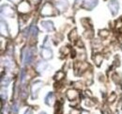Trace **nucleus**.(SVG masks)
<instances>
[{"label": "nucleus", "instance_id": "1", "mask_svg": "<svg viewBox=\"0 0 122 114\" xmlns=\"http://www.w3.org/2000/svg\"><path fill=\"white\" fill-rule=\"evenodd\" d=\"M111 12L113 15H116L117 12H118V9H119V4H118V1L117 0H111L109 2V5H108Z\"/></svg>", "mask_w": 122, "mask_h": 114}, {"label": "nucleus", "instance_id": "2", "mask_svg": "<svg viewBox=\"0 0 122 114\" xmlns=\"http://www.w3.org/2000/svg\"><path fill=\"white\" fill-rule=\"evenodd\" d=\"M98 4V0H84V5L83 7L86 10L91 11L92 9H94Z\"/></svg>", "mask_w": 122, "mask_h": 114}, {"label": "nucleus", "instance_id": "3", "mask_svg": "<svg viewBox=\"0 0 122 114\" xmlns=\"http://www.w3.org/2000/svg\"><path fill=\"white\" fill-rule=\"evenodd\" d=\"M33 57H34V55H33V50H31V49H26V51H25V64H29L31 63V61H32V60H33Z\"/></svg>", "mask_w": 122, "mask_h": 114}, {"label": "nucleus", "instance_id": "4", "mask_svg": "<svg viewBox=\"0 0 122 114\" xmlns=\"http://www.w3.org/2000/svg\"><path fill=\"white\" fill-rule=\"evenodd\" d=\"M2 13L6 16H12L13 15V9H11L10 6H4L2 8Z\"/></svg>", "mask_w": 122, "mask_h": 114}, {"label": "nucleus", "instance_id": "5", "mask_svg": "<svg viewBox=\"0 0 122 114\" xmlns=\"http://www.w3.org/2000/svg\"><path fill=\"white\" fill-rule=\"evenodd\" d=\"M68 7V3L66 0H57L56 1V8L59 9L61 11H64L65 9H67Z\"/></svg>", "mask_w": 122, "mask_h": 114}, {"label": "nucleus", "instance_id": "6", "mask_svg": "<svg viewBox=\"0 0 122 114\" xmlns=\"http://www.w3.org/2000/svg\"><path fill=\"white\" fill-rule=\"evenodd\" d=\"M41 26L45 28L46 30H48V31L54 30V25L50 21H43V22H41Z\"/></svg>", "mask_w": 122, "mask_h": 114}, {"label": "nucleus", "instance_id": "7", "mask_svg": "<svg viewBox=\"0 0 122 114\" xmlns=\"http://www.w3.org/2000/svg\"><path fill=\"white\" fill-rule=\"evenodd\" d=\"M41 57L44 60H48V59L52 58V52H51V50L47 48H43L41 50Z\"/></svg>", "mask_w": 122, "mask_h": 114}, {"label": "nucleus", "instance_id": "8", "mask_svg": "<svg viewBox=\"0 0 122 114\" xmlns=\"http://www.w3.org/2000/svg\"><path fill=\"white\" fill-rule=\"evenodd\" d=\"M42 83L40 81L36 82L33 84V87H32V93H33V96H37V92L39 91V89L41 87Z\"/></svg>", "mask_w": 122, "mask_h": 114}, {"label": "nucleus", "instance_id": "9", "mask_svg": "<svg viewBox=\"0 0 122 114\" xmlns=\"http://www.w3.org/2000/svg\"><path fill=\"white\" fill-rule=\"evenodd\" d=\"M30 30H31L32 35H34V36H36V35H37V33H38V29H37V27H36L32 26V27H30Z\"/></svg>", "mask_w": 122, "mask_h": 114}, {"label": "nucleus", "instance_id": "10", "mask_svg": "<svg viewBox=\"0 0 122 114\" xmlns=\"http://www.w3.org/2000/svg\"><path fill=\"white\" fill-rule=\"evenodd\" d=\"M81 2H84V1H83V0H75V4H76V5H78V4L81 3Z\"/></svg>", "mask_w": 122, "mask_h": 114}, {"label": "nucleus", "instance_id": "11", "mask_svg": "<svg viewBox=\"0 0 122 114\" xmlns=\"http://www.w3.org/2000/svg\"><path fill=\"white\" fill-rule=\"evenodd\" d=\"M10 1H12V2H14V3H18L20 0H10Z\"/></svg>", "mask_w": 122, "mask_h": 114}, {"label": "nucleus", "instance_id": "12", "mask_svg": "<svg viewBox=\"0 0 122 114\" xmlns=\"http://www.w3.org/2000/svg\"><path fill=\"white\" fill-rule=\"evenodd\" d=\"M25 114H31V112H30V111H29V110H28V111H27V112H26V113H25Z\"/></svg>", "mask_w": 122, "mask_h": 114}, {"label": "nucleus", "instance_id": "13", "mask_svg": "<svg viewBox=\"0 0 122 114\" xmlns=\"http://www.w3.org/2000/svg\"><path fill=\"white\" fill-rule=\"evenodd\" d=\"M41 114H46V113H44V112H41Z\"/></svg>", "mask_w": 122, "mask_h": 114}]
</instances>
